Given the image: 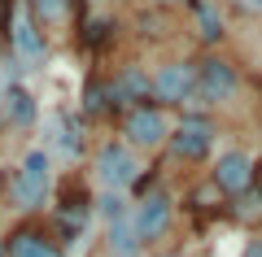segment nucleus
<instances>
[{
  "instance_id": "19",
  "label": "nucleus",
  "mask_w": 262,
  "mask_h": 257,
  "mask_svg": "<svg viewBox=\"0 0 262 257\" xmlns=\"http://www.w3.org/2000/svg\"><path fill=\"white\" fill-rule=\"evenodd\" d=\"M96 214H101L105 222H114V218H127V214H131L127 192H101V196H96Z\"/></svg>"
},
{
  "instance_id": "26",
  "label": "nucleus",
  "mask_w": 262,
  "mask_h": 257,
  "mask_svg": "<svg viewBox=\"0 0 262 257\" xmlns=\"http://www.w3.org/2000/svg\"><path fill=\"white\" fill-rule=\"evenodd\" d=\"M158 257H184V253H158Z\"/></svg>"
},
{
  "instance_id": "15",
  "label": "nucleus",
  "mask_w": 262,
  "mask_h": 257,
  "mask_svg": "<svg viewBox=\"0 0 262 257\" xmlns=\"http://www.w3.org/2000/svg\"><path fill=\"white\" fill-rule=\"evenodd\" d=\"M79 113H83L88 122L114 118V101H110V83H105V74H92V79L83 83V92H79Z\"/></svg>"
},
{
  "instance_id": "10",
  "label": "nucleus",
  "mask_w": 262,
  "mask_h": 257,
  "mask_svg": "<svg viewBox=\"0 0 262 257\" xmlns=\"http://www.w3.org/2000/svg\"><path fill=\"white\" fill-rule=\"evenodd\" d=\"M83 113H48L44 118V153L48 157H61V161H79L83 157Z\"/></svg>"
},
{
  "instance_id": "13",
  "label": "nucleus",
  "mask_w": 262,
  "mask_h": 257,
  "mask_svg": "<svg viewBox=\"0 0 262 257\" xmlns=\"http://www.w3.org/2000/svg\"><path fill=\"white\" fill-rule=\"evenodd\" d=\"M188 18H192L196 39H201L210 53L227 39V18H223V9H219V0H188Z\"/></svg>"
},
{
  "instance_id": "27",
  "label": "nucleus",
  "mask_w": 262,
  "mask_h": 257,
  "mask_svg": "<svg viewBox=\"0 0 262 257\" xmlns=\"http://www.w3.org/2000/svg\"><path fill=\"white\" fill-rule=\"evenodd\" d=\"M0 257H5V240H0Z\"/></svg>"
},
{
  "instance_id": "4",
  "label": "nucleus",
  "mask_w": 262,
  "mask_h": 257,
  "mask_svg": "<svg viewBox=\"0 0 262 257\" xmlns=\"http://www.w3.org/2000/svg\"><path fill=\"white\" fill-rule=\"evenodd\" d=\"M196 96V61L192 57H170L153 70V105L162 109H188Z\"/></svg>"
},
{
  "instance_id": "21",
  "label": "nucleus",
  "mask_w": 262,
  "mask_h": 257,
  "mask_svg": "<svg viewBox=\"0 0 262 257\" xmlns=\"http://www.w3.org/2000/svg\"><path fill=\"white\" fill-rule=\"evenodd\" d=\"M188 201H192V209H223V205H227V196H223V192H219V188L206 179V183L196 188V192L188 196Z\"/></svg>"
},
{
  "instance_id": "25",
  "label": "nucleus",
  "mask_w": 262,
  "mask_h": 257,
  "mask_svg": "<svg viewBox=\"0 0 262 257\" xmlns=\"http://www.w3.org/2000/svg\"><path fill=\"white\" fill-rule=\"evenodd\" d=\"M245 5H249V9H253V13H262V0H245Z\"/></svg>"
},
{
  "instance_id": "3",
  "label": "nucleus",
  "mask_w": 262,
  "mask_h": 257,
  "mask_svg": "<svg viewBox=\"0 0 262 257\" xmlns=\"http://www.w3.org/2000/svg\"><path fill=\"white\" fill-rule=\"evenodd\" d=\"M118 139H122L127 148H136V153H158V148H166V139H170V118H166V109L153 105V101L127 109V113L118 118Z\"/></svg>"
},
{
  "instance_id": "1",
  "label": "nucleus",
  "mask_w": 262,
  "mask_h": 257,
  "mask_svg": "<svg viewBox=\"0 0 262 257\" xmlns=\"http://www.w3.org/2000/svg\"><path fill=\"white\" fill-rule=\"evenodd\" d=\"M5 201H9L13 214H27V218L53 201V157L44 153V144L22 153L13 175L5 179Z\"/></svg>"
},
{
  "instance_id": "7",
  "label": "nucleus",
  "mask_w": 262,
  "mask_h": 257,
  "mask_svg": "<svg viewBox=\"0 0 262 257\" xmlns=\"http://www.w3.org/2000/svg\"><path fill=\"white\" fill-rule=\"evenodd\" d=\"M166 148H170V157L184 161V166L206 161V157L214 153V122H210V118H196V113H184V118L170 127Z\"/></svg>"
},
{
  "instance_id": "23",
  "label": "nucleus",
  "mask_w": 262,
  "mask_h": 257,
  "mask_svg": "<svg viewBox=\"0 0 262 257\" xmlns=\"http://www.w3.org/2000/svg\"><path fill=\"white\" fill-rule=\"evenodd\" d=\"M153 9H188V0H149Z\"/></svg>"
},
{
  "instance_id": "2",
  "label": "nucleus",
  "mask_w": 262,
  "mask_h": 257,
  "mask_svg": "<svg viewBox=\"0 0 262 257\" xmlns=\"http://www.w3.org/2000/svg\"><path fill=\"white\" fill-rule=\"evenodd\" d=\"M92 175H96V183H101V192H131V188H140V196L149 192L140 153L127 148L122 139H105L92 153Z\"/></svg>"
},
{
  "instance_id": "12",
  "label": "nucleus",
  "mask_w": 262,
  "mask_h": 257,
  "mask_svg": "<svg viewBox=\"0 0 262 257\" xmlns=\"http://www.w3.org/2000/svg\"><path fill=\"white\" fill-rule=\"evenodd\" d=\"M5 257H66V248L39 222H18L5 236Z\"/></svg>"
},
{
  "instance_id": "14",
  "label": "nucleus",
  "mask_w": 262,
  "mask_h": 257,
  "mask_svg": "<svg viewBox=\"0 0 262 257\" xmlns=\"http://www.w3.org/2000/svg\"><path fill=\"white\" fill-rule=\"evenodd\" d=\"M0 118H5V127H13V131H27V127H35V118H39V105H35V96L27 92V87H13V92H5L0 96Z\"/></svg>"
},
{
  "instance_id": "8",
  "label": "nucleus",
  "mask_w": 262,
  "mask_h": 257,
  "mask_svg": "<svg viewBox=\"0 0 262 257\" xmlns=\"http://www.w3.org/2000/svg\"><path fill=\"white\" fill-rule=\"evenodd\" d=\"M105 83H110V101H114V113H127L136 109V105L153 101V74L144 70L140 61H122L114 65V74H105Z\"/></svg>"
},
{
  "instance_id": "18",
  "label": "nucleus",
  "mask_w": 262,
  "mask_h": 257,
  "mask_svg": "<svg viewBox=\"0 0 262 257\" xmlns=\"http://www.w3.org/2000/svg\"><path fill=\"white\" fill-rule=\"evenodd\" d=\"M114 35H118V22H114V18H79V44L92 48V53L105 48Z\"/></svg>"
},
{
  "instance_id": "9",
  "label": "nucleus",
  "mask_w": 262,
  "mask_h": 257,
  "mask_svg": "<svg viewBox=\"0 0 262 257\" xmlns=\"http://www.w3.org/2000/svg\"><path fill=\"white\" fill-rule=\"evenodd\" d=\"M253 179H258V161H253V153H245V148H227V153H219L214 166H210V183H214L227 201L245 196L253 188Z\"/></svg>"
},
{
  "instance_id": "22",
  "label": "nucleus",
  "mask_w": 262,
  "mask_h": 257,
  "mask_svg": "<svg viewBox=\"0 0 262 257\" xmlns=\"http://www.w3.org/2000/svg\"><path fill=\"white\" fill-rule=\"evenodd\" d=\"M18 74H22V65L13 61V53H9V48H5V53H0V96H5V92H13V87H18Z\"/></svg>"
},
{
  "instance_id": "16",
  "label": "nucleus",
  "mask_w": 262,
  "mask_h": 257,
  "mask_svg": "<svg viewBox=\"0 0 262 257\" xmlns=\"http://www.w3.org/2000/svg\"><path fill=\"white\" fill-rule=\"evenodd\" d=\"M105 248H110V257H140L144 240L136 236V227H131V214L105 222Z\"/></svg>"
},
{
  "instance_id": "6",
  "label": "nucleus",
  "mask_w": 262,
  "mask_h": 257,
  "mask_svg": "<svg viewBox=\"0 0 262 257\" xmlns=\"http://www.w3.org/2000/svg\"><path fill=\"white\" fill-rule=\"evenodd\" d=\"M236 92H241V70H236L223 53L196 57V96H201L210 109H219V105L236 101Z\"/></svg>"
},
{
  "instance_id": "5",
  "label": "nucleus",
  "mask_w": 262,
  "mask_h": 257,
  "mask_svg": "<svg viewBox=\"0 0 262 257\" xmlns=\"http://www.w3.org/2000/svg\"><path fill=\"white\" fill-rule=\"evenodd\" d=\"M5 35H9V53L22 70H44L48 65V35L39 31V22L31 18V9L22 0H18V9H13L9 27H5Z\"/></svg>"
},
{
  "instance_id": "11",
  "label": "nucleus",
  "mask_w": 262,
  "mask_h": 257,
  "mask_svg": "<svg viewBox=\"0 0 262 257\" xmlns=\"http://www.w3.org/2000/svg\"><path fill=\"white\" fill-rule=\"evenodd\" d=\"M170 222H175V201H170L162 188H149L140 201L131 205V227H136V236H140L144 244L162 240L170 231Z\"/></svg>"
},
{
  "instance_id": "17",
  "label": "nucleus",
  "mask_w": 262,
  "mask_h": 257,
  "mask_svg": "<svg viewBox=\"0 0 262 257\" xmlns=\"http://www.w3.org/2000/svg\"><path fill=\"white\" fill-rule=\"evenodd\" d=\"M31 9V18L39 22V31H53V27H66V22L75 18V0H22Z\"/></svg>"
},
{
  "instance_id": "20",
  "label": "nucleus",
  "mask_w": 262,
  "mask_h": 257,
  "mask_svg": "<svg viewBox=\"0 0 262 257\" xmlns=\"http://www.w3.org/2000/svg\"><path fill=\"white\" fill-rule=\"evenodd\" d=\"M232 218L236 222H258L262 218V192H258V188H249L245 196L232 201Z\"/></svg>"
},
{
  "instance_id": "24",
  "label": "nucleus",
  "mask_w": 262,
  "mask_h": 257,
  "mask_svg": "<svg viewBox=\"0 0 262 257\" xmlns=\"http://www.w3.org/2000/svg\"><path fill=\"white\" fill-rule=\"evenodd\" d=\"M245 257H262V240H249V248H245Z\"/></svg>"
}]
</instances>
